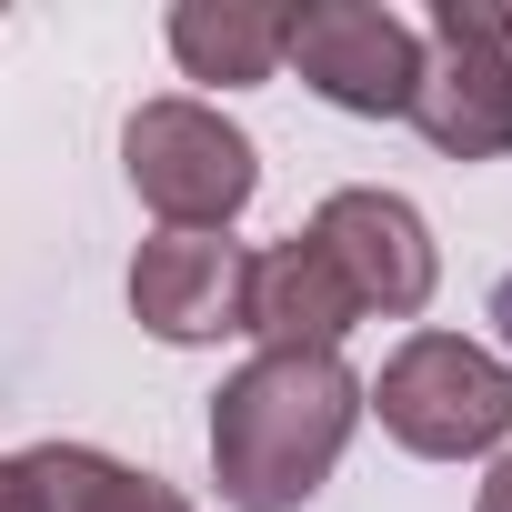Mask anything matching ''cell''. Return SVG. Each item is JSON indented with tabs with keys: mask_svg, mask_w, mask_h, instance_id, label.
Returning <instances> with one entry per match:
<instances>
[{
	"mask_svg": "<svg viewBox=\"0 0 512 512\" xmlns=\"http://www.w3.org/2000/svg\"><path fill=\"white\" fill-rule=\"evenodd\" d=\"M362 422L342 352H262L211 392V482L231 512H302Z\"/></svg>",
	"mask_w": 512,
	"mask_h": 512,
	"instance_id": "1",
	"label": "cell"
},
{
	"mask_svg": "<svg viewBox=\"0 0 512 512\" xmlns=\"http://www.w3.org/2000/svg\"><path fill=\"white\" fill-rule=\"evenodd\" d=\"M282 31H292L282 0H181V11H171V61L191 81L251 91V81L282 71Z\"/></svg>",
	"mask_w": 512,
	"mask_h": 512,
	"instance_id": "9",
	"label": "cell"
},
{
	"mask_svg": "<svg viewBox=\"0 0 512 512\" xmlns=\"http://www.w3.org/2000/svg\"><path fill=\"white\" fill-rule=\"evenodd\" d=\"M31 462V482H41V512H191L161 472H131V462H111V452H91V442H41V452H21Z\"/></svg>",
	"mask_w": 512,
	"mask_h": 512,
	"instance_id": "10",
	"label": "cell"
},
{
	"mask_svg": "<svg viewBox=\"0 0 512 512\" xmlns=\"http://www.w3.org/2000/svg\"><path fill=\"white\" fill-rule=\"evenodd\" d=\"M362 412H382V432L422 462H472L512 442V362L462 332H412L362 392Z\"/></svg>",
	"mask_w": 512,
	"mask_h": 512,
	"instance_id": "2",
	"label": "cell"
},
{
	"mask_svg": "<svg viewBox=\"0 0 512 512\" xmlns=\"http://www.w3.org/2000/svg\"><path fill=\"white\" fill-rule=\"evenodd\" d=\"M472 512H512V452H492V472H482V492H472Z\"/></svg>",
	"mask_w": 512,
	"mask_h": 512,
	"instance_id": "12",
	"label": "cell"
},
{
	"mask_svg": "<svg viewBox=\"0 0 512 512\" xmlns=\"http://www.w3.org/2000/svg\"><path fill=\"white\" fill-rule=\"evenodd\" d=\"M121 161H131V191L171 231H221V221H241L251 191H262L251 131H231L211 101H141L131 131H121Z\"/></svg>",
	"mask_w": 512,
	"mask_h": 512,
	"instance_id": "4",
	"label": "cell"
},
{
	"mask_svg": "<svg viewBox=\"0 0 512 512\" xmlns=\"http://www.w3.org/2000/svg\"><path fill=\"white\" fill-rule=\"evenodd\" d=\"M241 292H251V251L221 231H161L131 262V322L151 342H231L241 332Z\"/></svg>",
	"mask_w": 512,
	"mask_h": 512,
	"instance_id": "7",
	"label": "cell"
},
{
	"mask_svg": "<svg viewBox=\"0 0 512 512\" xmlns=\"http://www.w3.org/2000/svg\"><path fill=\"white\" fill-rule=\"evenodd\" d=\"M402 121L442 161L512 151V0H432V51H422V91Z\"/></svg>",
	"mask_w": 512,
	"mask_h": 512,
	"instance_id": "3",
	"label": "cell"
},
{
	"mask_svg": "<svg viewBox=\"0 0 512 512\" xmlns=\"http://www.w3.org/2000/svg\"><path fill=\"white\" fill-rule=\"evenodd\" d=\"M282 61L332 111H362V121H392L422 91V31L402 11H382V0H302L282 31Z\"/></svg>",
	"mask_w": 512,
	"mask_h": 512,
	"instance_id": "5",
	"label": "cell"
},
{
	"mask_svg": "<svg viewBox=\"0 0 512 512\" xmlns=\"http://www.w3.org/2000/svg\"><path fill=\"white\" fill-rule=\"evenodd\" d=\"M0 512H41V482H31V462H0Z\"/></svg>",
	"mask_w": 512,
	"mask_h": 512,
	"instance_id": "11",
	"label": "cell"
},
{
	"mask_svg": "<svg viewBox=\"0 0 512 512\" xmlns=\"http://www.w3.org/2000/svg\"><path fill=\"white\" fill-rule=\"evenodd\" d=\"M312 241L322 262L342 272V292L382 322H412L442 282V251H432V221L402 201V191H332L312 211Z\"/></svg>",
	"mask_w": 512,
	"mask_h": 512,
	"instance_id": "6",
	"label": "cell"
},
{
	"mask_svg": "<svg viewBox=\"0 0 512 512\" xmlns=\"http://www.w3.org/2000/svg\"><path fill=\"white\" fill-rule=\"evenodd\" d=\"M352 322H362V302L342 292V272L322 262L312 231H292V241H272V251H251L241 332H262V352H342Z\"/></svg>",
	"mask_w": 512,
	"mask_h": 512,
	"instance_id": "8",
	"label": "cell"
},
{
	"mask_svg": "<svg viewBox=\"0 0 512 512\" xmlns=\"http://www.w3.org/2000/svg\"><path fill=\"white\" fill-rule=\"evenodd\" d=\"M492 322H502V342H512V282H502V292H492Z\"/></svg>",
	"mask_w": 512,
	"mask_h": 512,
	"instance_id": "13",
	"label": "cell"
}]
</instances>
